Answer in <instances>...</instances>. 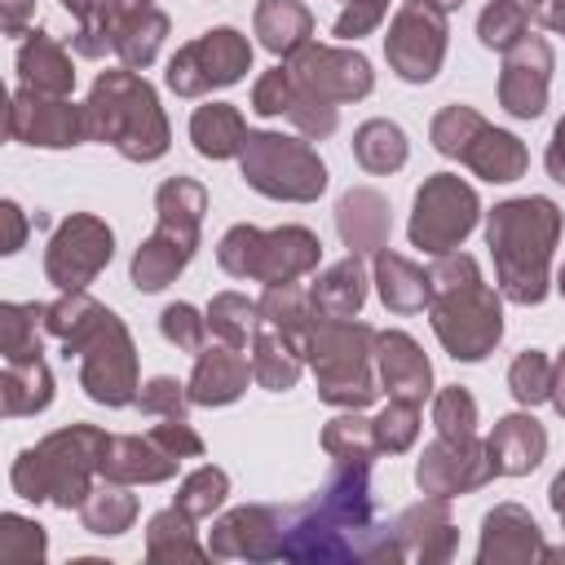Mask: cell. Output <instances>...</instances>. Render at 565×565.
<instances>
[{
  "label": "cell",
  "instance_id": "cell-26",
  "mask_svg": "<svg viewBox=\"0 0 565 565\" xmlns=\"http://www.w3.org/2000/svg\"><path fill=\"white\" fill-rule=\"evenodd\" d=\"M547 388H552L547 358L543 353H521L516 366H512V393H516V402H539V397H547Z\"/></svg>",
  "mask_w": 565,
  "mask_h": 565
},
{
  "label": "cell",
  "instance_id": "cell-10",
  "mask_svg": "<svg viewBox=\"0 0 565 565\" xmlns=\"http://www.w3.org/2000/svg\"><path fill=\"white\" fill-rule=\"evenodd\" d=\"M247 44L238 40V31H212V35H203L199 44H190V49H181L177 57H172V71H168V84L177 88L190 71H199L194 75V84H190V93H199V88H207V84H230V79H238V71L247 66Z\"/></svg>",
  "mask_w": 565,
  "mask_h": 565
},
{
  "label": "cell",
  "instance_id": "cell-11",
  "mask_svg": "<svg viewBox=\"0 0 565 565\" xmlns=\"http://www.w3.org/2000/svg\"><path fill=\"white\" fill-rule=\"evenodd\" d=\"M291 75L309 93H331V97H358L371 88V71L358 53H327V49H305Z\"/></svg>",
  "mask_w": 565,
  "mask_h": 565
},
{
  "label": "cell",
  "instance_id": "cell-14",
  "mask_svg": "<svg viewBox=\"0 0 565 565\" xmlns=\"http://www.w3.org/2000/svg\"><path fill=\"white\" fill-rule=\"evenodd\" d=\"M543 441L547 437H543V428L534 419L512 415L490 437V468L494 472H525V468H534L543 459Z\"/></svg>",
  "mask_w": 565,
  "mask_h": 565
},
{
  "label": "cell",
  "instance_id": "cell-28",
  "mask_svg": "<svg viewBox=\"0 0 565 565\" xmlns=\"http://www.w3.org/2000/svg\"><path fill=\"white\" fill-rule=\"evenodd\" d=\"M256 380H265L269 388H287L296 380V358L274 335H265L260 349H256Z\"/></svg>",
  "mask_w": 565,
  "mask_h": 565
},
{
  "label": "cell",
  "instance_id": "cell-9",
  "mask_svg": "<svg viewBox=\"0 0 565 565\" xmlns=\"http://www.w3.org/2000/svg\"><path fill=\"white\" fill-rule=\"evenodd\" d=\"M102 260H110V230L97 225L93 216H75L57 238H53V252H49V274L57 287L75 291L84 287Z\"/></svg>",
  "mask_w": 565,
  "mask_h": 565
},
{
  "label": "cell",
  "instance_id": "cell-12",
  "mask_svg": "<svg viewBox=\"0 0 565 565\" xmlns=\"http://www.w3.org/2000/svg\"><path fill=\"white\" fill-rule=\"evenodd\" d=\"M530 53H534V40H525L512 57H508V71H503V106L512 115H539L543 110V88H547V66H552V53L543 49L530 66Z\"/></svg>",
  "mask_w": 565,
  "mask_h": 565
},
{
  "label": "cell",
  "instance_id": "cell-7",
  "mask_svg": "<svg viewBox=\"0 0 565 565\" xmlns=\"http://www.w3.org/2000/svg\"><path fill=\"white\" fill-rule=\"evenodd\" d=\"M477 221V199L468 185H459L455 177H433L419 190L415 203V221H411V238L415 247L428 252H450Z\"/></svg>",
  "mask_w": 565,
  "mask_h": 565
},
{
  "label": "cell",
  "instance_id": "cell-36",
  "mask_svg": "<svg viewBox=\"0 0 565 565\" xmlns=\"http://www.w3.org/2000/svg\"><path fill=\"white\" fill-rule=\"evenodd\" d=\"M547 168H552V177H556V181H565V119H561L556 141H552V150H547Z\"/></svg>",
  "mask_w": 565,
  "mask_h": 565
},
{
  "label": "cell",
  "instance_id": "cell-38",
  "mask_svg": "<svg viewBox=\"0 0 565 565\" xmlns=\"http://www.w3.org/2000/svg\"><path fill=\"white\" fill-rule=\"evenodd\" d=\"M552 503H556V512L565 516V472L556 477V486H552Z\"/></svg>",
  "mask_w": 565,
  "mask_h": 565
},
{
  "label": "cell",
  "instance_id": "cell-39",
  "mask_svg": "<svg viewBox=\"0 0 565 565\" xmlns=\"http://www.w3.org/2000/svg\"><path fill=\"white\" fill-rule=\"evenodd\" d=\"M552 388H556V406L565 411V358H561V375H556V384H552Z\"/></svg>",
  "mask_w": 565,
  "mask_h": 565
},
{
  "label": "cell",
  "instance_id": "cell-34",
  "mask_svg": "<svg viewBox=\"0 0 565 565\" xmlns=\"http://www.w3.org/2000/svg\"><path fill=\"white\" fill-rule=\"evenodd\" d=\"M181 384H172V380H154L150 384V393L141 397V406L146 411H168V415H181V393H177Z\"/></svg>",
  "mask_w": 565,
  "mask_h": 565
},
{
  "label": "cell",
  "instance_id": "cell-2",
  "mask_svg": "<svg viewBox=\"0 0 565 565\" xmlns=\"http://www.w3.org/2000/svg\"><path fill=\"white\" fill-rule=\"evenodd\" d=\"M84 132L110 137L132 159H154L163 150V119L154 110V93L132 75H102L88 102Z\"/></svg>",
  "mask_w": 565,
  "mask_h": 565
},
{
  "label": "cell",
  "instance_id": "cell-29",
  "mask_svg": "<svg viewBox=\"0 0 565 565\" xmlns=\"http://www.w3.org/2000/svg\"><path fill=\"white\" fill-rule=\"evenodd\" d=\"M221 494H225V472L203 468V472H194V477L185 481L181 512H185V516H203V512H212V508L221 503Z\"/></svg>",
  "mask_w": 565,
  "mask_h": 565
},
{
  "label": "cell",
  "instance_id": "cell-37",
  "mask_svg": "<svg viewBox=\"0 0 565 565\" xmlns=\"http://www.w3.org/2000/svg\"><path fill=\"white\" fill-rule=\"evenodd\" d=\"M543 22L565 31V0H543Z\"/></svg>",
  "mask_w": 565,
  "mask_h": 565
},
{
  "label": "cell",
  "instance_id": "cell-5",
  "mask_svg": "<svg viewBox=\"0 0 565 565\" xmlns=\"http://www.w3.org/2000/svg\"><path fill=\"white\" fill-rule=\"evenodd\" d=\"M243 172L256 190L274 194V199H313L322 190V163L300 146V141H287V137H269V132H256L247 137V150H243Z\"/></svg>",
  "mask_w": 565,
  "mask_h": 565
},
{
  "label": "cell",
  "instance_id": "cell-31",
  "mask_svg": "<svg viewBox=\"0 0 565 565\" xmlns=\"http://www.w3.org/2000/svg\"><path fill=\"white\" fill-rule=\"evenodd\" d=\"M437 424H441L446 441H450V437H455V441L472 437V397L459 393V388L441 393V402H437Z\"/></svg>",
  "mask_w": 565,
  "mask_h": 565
},
{
  "label": "cell",
  "instance_id": "cell-23",
  "mask_svg": "<svg viewBox=\"0 0 565 565\" xmlns=\"http://www.w3.org/2000/svg\"><path fill=\"white\" fill-rule=\"evenodd\" d=\"M358 159H362L371 172H388V168H397V163L406 159L402 128H393V124H384V119L366 124V128L358 132Z\"/></svg>",
  "mask_w": 565,
  "mask_h": 565
},
{
  "label": "cell",
  "instance_id": "cell-40",
  "mask_svg": "<svg viewBox=\"0 0 565 565\" xmlns=\"http://www.w3.org/2000/svg\"><path fill=\"white\" fill-rule=\"evenodd\" d=\"M437 4H459V0H437Z\"/></svg>",
  "mask_w": 565,
  "mask_h": 565
},
{
  "label": "cell",
  "instance_id": "cell-19",
  "mask_svg": "<svg viewBox=\"0 0 565 565\" xmlns=\"http://www.w3.org/2000/svg\"><path fill=\"white\" fill-rule=\"evenodd\" d=\"M18 66H22V79H26L35 93H66L71 79H75L71 66H66V57H62V49L49 44L44 35H35V40L22 49Z\"/></svg>",
  "mask_w": 565,
  "mask_h": 565
},
{
  "label": "cell",
  "instance_id": "cell-13",
  "mask_svg": "<svg viewBox=\"0 0 565 565\" xmlns=\"http://www.w3.org/2000/svg\"><path fill=\"white\" fill-rule=\"evenodd\" d=\"M380 366H384V384L411 402H419L428 393V362L415 349V340H406L402 331L380 335Z\"/></svg>",
  "mask_w": 565,
  "mask_h": 565
},
{
  "label": "cell",
  "instance_id": "cell-3",
  "mask_svg": "<svg viewBox=\"0 0 565 565\" xmlns=\"http://www.w3.org/2000/svg\"><path fill=\"white\" fill-rule=\"evenodd\" d=\"M433 282H437V291H441V305H437V313H433V327H437V335L446 340V349L455 353V358H486V349L499 340V305H494V296L477 282V269L472 274H463V282L455 287V282H446L441 274H428Z\"/></svg>",
  "mask_w": 565,
  "mask_h": 565
},
{
  "label": "cell",
  "instance_id": "cell-6",
  "mask_svg": "<svg viewBox=\"0 0 565 565\" xmlns=\"http://www.w3.org/2000/svg\"><path fill=\"white\" fill-rule=\"evenodd\" d=\"M371 340L366 327H349L344 318H335L318 340H313V366L322 371V397L331 402H371V375L362 366V344Z\"/></svg>",
  "mask_w": 565,
  "mask_h": 565
},
{
  "label": "cell",
  "instance_id": "cell-27",
  "mask_svg": "<svg viewBox=\"0 0 565 565\" xmlns=\"http://www.w3.org/2000/svg\"><path fill=\"white\" fill-rule=\"evenodd\" d=\"M411 437H415V402H411V397H397V402H388V411L375 419V441L388 446V450H402Z\"/></svg>",
  "mask_w": 565,
  "mask_h": 565
},
{
  "label": "cell",
  "instance_id": "cell-1",
  "mask_svg": "<svg viewBox=\"0 0 565 565\" xmlns=\"http://www.w3.org/2000/svg\"><path fill=\"white\" fill-rule=\"evenodd\" d=\"M556 234V207L547 199L503 203L490 216V247L499 256V274L512 300L543 296V260Z\"/></svg>",
  "mask_w": 565,
  "mask_h": 565
},
{
  "label": "cell",
  "instance_id": "cell-30",
  "mask_svg": "<svg viewBox=\"0 0 565 565\" xmlns=\"http://www.w3.org/2000/svg\"><path fill=\"white\" fill-rule=\"evenodd\" d=\"M256 309L243 300V296H216V305H212V331H221L230 344H243L247 340V331H252V322H238V318H252Z\"/></svg>",
  "mask_w": 565,
  "mask_h": 565
},
{
  "label": "cell",
  "instance_id": "cell-4",
  "mask_svg": "<svg viewBox=\"0 0 565 565\" xmlns=\"http://www.w3.org/2000/svg\"><path fill=\"white\" fill-rule=\"evenodd\" d=\"M313 260H318V238L309 230H278V234L234 230L221 243V265L230 274H256L265 282H291Z\"/></svg>",
  "mask_w": 565,
  "mask_h": 565
},
{
  "label": "cell",
  "instance_id": "cell-8",
  "mask_svg": "<svg viewBox=\"0 0 565 565\" xmlns=\"http://www.w3.org/2000/svg\"><path fill=\"white\" fill-rule=\"evenodd\" d=\"M441 35L446 22L433 4H411L397 13V26L388 35V57L406 79H428L441 62Z\"/></svg>",
  "mask_w": 565,
  "mask_h": 565
},
{
  "label": "cell",
  "instance_id": "cell-24",
  "mask_svg": "<svg viewBox=\"0 0 565 565\" xmlns=\"http://www.w3.org/2000/svg\"><path fill=\"white\" fill-rule=\"evenodd\" d=\"M516 35H525V9L516 0H494L486 13H481V40L490 49H503L512 44Z\"/></svg>",
  "mask_w": 565,
  "mask_h": 565
},
{
  "label": "cell",
  "instance_id": "cell-18",
  "mask_svg": "<svg viewBox=\"0 0 565 565\" xmlns=\"http://www.w3.org/2000/svg\"><path fill=\"white\" fill-rule=\"evenodd\" d=\"M375 269H380V296H384L388 309H402V313H406V309H419L424 296L433 291V287H428L433 278L419 274L415 265H406L402 256H388V252H384V256L375 260Z\"/></svg>",
  "mask_w": 565,
  "mask_h": 565
},
{
  "label": "cell",
  "instance_id": "cell-21",
  "mask_svg": "<svg viewBox=\"0 0 565 565\" xmlns=\"http://www.w3.org/2000/svg\"><path fill=\"white\" fill-rule=\"evenodd\" d=\"M256 26H260V35H265V44L274 53H287V49H296L305 40L309 13L296 0H265L260 13H256Z\"/></svg>",
  "mask_w": 565,
  "mask_h": 565
},
{
  "label": "cell",
  "instance_id": "cell-17",
  "mask_svg": "<svg viewBox=\"0 0 565 565\" xmlns=\"http://www.w3.org/2000/svg\"><path fill=\"white\" fill-rule=\"evenodd\" d=\"M190 132H194V146H199L203 154H212V159H225V154H234L238 146H247L243 119H238L230 106H203V110L194 115Z\"/></svg>",
  "mask_w": 565,
  "mask_h": 565
},
{
  "label": "cell",
  "instance_id": "cell-16",
  "mask_svg": "<svg viewBox=\"0 0 565 565\" xmlns=\"http://www.w3.org/2000/svg\"><path fill=\"white\" fill-rule=\"evenodd\" d=\"M384 230H388V212L375 194L358 190L340 203V234L349 247H380L384 243Z\"/></svg>",
  "mask_w": 565,
  "mask_h": 565
},
{
  "label": "cell",
  "instance_id": "cell-33",
  "mask_svg": "<svg viewBox=\"0 0 565 565\" xmlns=\"http://www.w3.org/2000/svg\"><path fill=\"white\" fill-rule=\"evenodd\" d=\"M199 331H203V322L194 318L190 305H172V309L163 313V335H168V340H177V344H185V349H199Z\"/></svg>",
  "mask_w": 565,
  "mask_h": 565
},
{
  "label": "cell",
  "instance_id": "cell-25",
  "mask_svg": "<svg viewBox=\"0 0 565 565\" xmlns=\"http://www.w3.org/2000/svg\"><path fill=\"white\" fill-rule=\"evenodd\" d=\"M128 516H132V499L128 494H93L88 503H84V521H88V530L93 534H119L124 525H128Z\"/></svg>",
  "mask_w": 565,
  "mask_h": 565
},
{
  "label": "cell",
  "instance_id": "cell-15",
  "mask_svg": "<svg viewBox=\"0 0 565 565\" xmlns=\"http://www.w3.org/2000/svg\"><path fill=\"white\" fill-rule=\"evenodd\" d=\"M243 384H247V362L234 349H207L199 358L190 397L194 402H230V397H238Z\"/></svg>",
  "mask_w": 565,
  "mask_h": 565
},
{
  "label": "cell",
  "instance_id": "cell-32",
  "mask_svg": "<svg viewBox=\"0 0 565 565\" xmlns=\"http://www.w3.org/2000/svg\"><path fill=\"white\" fill-rule=\"evenodd\" d=\"M296 79L287 75V71H274V75H265L260 84H256V110L260 115H291V106H296Z\"/></svg>",
  "mask_w": 565,
  "mask_h": 565
},
{
  "label": "cell",
  "instance_id": "cell-20",
  "mask_svg": "<svg viewBox=\"0 0 565 565\" xmlns=\"http://www.w3.org/2000/svg\"><path fill=\"white\" fill-rule=\"evenodd\" d=\"M463 159L481 172V177H490V181H512L521 168H525V150L516 146V137H508V132H481V141L477 146H468L463 150Z\"/></svg>",
  "mask_w": 565,
  "mask_h": 565
},
{
  "label": "cell",
  "instance_id": "cell-35",
  "mask_svg": "<svg viewBox=\"0 0 565 565\" xmlns=\"http://www.w3.org/2000/svg\"><path fill=\"white\" fill-rule=\"evenodd\" d=\"M124 450H128V459H141V450H146V446H141L137 437H128V441H124ZM106 472H115V477H137V472H141V477H159L154 468H141V463H110Z\"/></svg>",
  "mask_w": 565,
  "mask_h": 565
},
{
  "label": "cell",
  "instance_id": "cell-22",
  "mask_svg": "<svg viewBox=\"0 0 565 565\" xmlns=\"http://www.w3.org/2000/svg\"><path fill=\"white\" fill-rule=\"evenodd\" d=\"M362 265L358 260H344V265H335L327 278H322V287H313V305L318 309H327L331 318H349L358 305H362Z\"/></svg>",
  "mask_w": 565,
  "mask_h": 565
}]
</instances>
